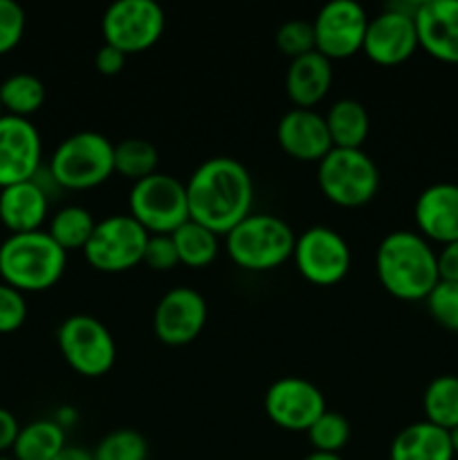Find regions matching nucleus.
Wrapping results in <instances>:
<instances>
[{
    "instance_id": "f257e3e1",
    "label": "nucleus",
    "mask_w": 458,
    "mask_h": 460,
    "mask_svg": "<svg viewBox=\"0 0 458 460\" xmlns=\"http://www.w3.org/2000/svg\"><path fill=\"white\" fill-rule=\"evenodd\" d=\"M189 216L216 234H227L251 214L254 182L242 162L216 155L200 162L187 180Z\"/></svg>"
},
{
    "instance_id": "f03ea898",
    "label": "nucleus",
    "mask_w": 458,
    "mask_h": 460,
    "mask_svg": "<svg viewBox=\"0 0 458 460\" xmlns=\"http://www.w3.org/2000/svg\"><path fill=\"white\" fill-rule=\"evenodd\" d=\"M375 270L382 288L402 301L427 299L440 281L438 254L422 234L409 229L382 238L375 252Z\"/></svg>"
},
{
    "instance_id": "7ed1b4c3",
    "label": "nucleus",
    "mask_w": 458,
    "mask_h": 460,
    "mask_svg": "<svg viewBox=\"0 0 458 460\" xmlns=\"http://www.w3.org/2000/svg\"><path fill=\"white\" fill-rule=\"evenodd\" d=\"M66 265L67 252L49 236L48 229L9 234L0 243V279L22 295L57 286Z\"/></svg>"
},
{
    "instance_id": "20e7f679",
    "label": "nucleus",
    "mask_w": 458,
    "mask_h": 460,
    "mask_svg": "<svg viewBox=\"0 0 458 460\" xmlns=\"http://www.w3.org/2000/svg\"><path fill=\"white\" fill-rule=\"evenodd\" d=\"M48 171L58 189H94L115 173V144L99 130L72 133L57 144Z\"/></svg>"
},
{
    "instance_id": "39448f33",
    "label": "nucleus",
    "mask_w": 458,
    "mask_h": 460,
    "mask_svg": "<svg viewBox=\"0 0 458 460\" xmlns=\"http://www.w3.org/2000/svg\"><path fill=\"white\" fill-rule=\"evenodd\" d=\"M296 234L274 214H250L225 234V245L233 263L251 272L274 270L295 252Z\"/></svg>"
},
{
    "instance_id": "423d86ee",
    "label": "nucleus",
    "mask_w": 458,
    "mask_h": 460,
    "mask_svg": "<svg viewBox=\"0 0 458 460\" xmlns=\"http://www.w3.org/2000/svg\"><path fill=\"white\" fill-rule=\"evenodd\" d=\"M319 189L339 207H362L375 198L380 171L362 148L332 146L317 162Z\"/></svg>"
},
{
    "instance_id": "0eeeda50",
    "label": "nucleus",
    "mask_w": 458,
    "mask_h": 460,
    "mask_svg": "<svg viewBox=\"0 0 458 460\" xmlns=\"http://www.w3.org/2000/svg\"><path fill=\"white\" fill-rule=\"evenodd\" d=\"M128 214L148 234H173L191 218L187 182L160 171L137 180L128 193Z\"/></svg>"
},
{
    "instance_id": "6e6552de",
    "label": "nucleus",
    "mask_w": 458,
    "mask_h": 460,
    "mask_svg": "<svg viewBox=\"0 0 458 460\" xmlns=\"http://www.w3.org/2000/svg\"><path fill=\"white\" fill-rule=\"evenodd\" d=\"M148 232L130 214H112L94 225L85 243V261L99 272L117 274L144 261Z\"/></svg>"
},
{
    "instance_id": "1a4fd4ad",
    "label": "nucleus",
    "mask_w": 458,
    "mask_h": 460,
    "mask_svg": "<svg viewBox=\"0 0 458 460\" xmlns=\"http://www.w3.org/2000/svg\"><path fill=\"white\" fill-rule=\"evenodd\" d=\"M58 350L63 359L85 377H99L112 368L117 359L115 337L90 314H70L57 331Z\"/></svg>"
},
{
    "instance_id": "9d476101",
    "label": "nucleus",
    "mask_w": 458,
    "mask_h": 460,
    "mask_svg": "<svg viewBox=\"0 0 458 460\" xmlns=\"http://www.w3.org/2000/svg\"><path fill=\"white\" fill-rule=\"evenodd\" d=\"M164 22V9L155 0H115L103 12L101 31L106 43L133 54L155 45Z\"/></svg>"
},
{
    "instance_id": "9b49d317",
    "label": "nucleus",
    "mask_w": 458,
    "mask_h": 460,
    "mask_svg": "<svg viewBox=\"0 0 458 460\" xmlns=\"http://www.w3.org/2000/svg\"><path fill=\"white\" fill-rule=\"evenodd\" d=\"M292 259L301 277L308 279L310 283L332 286L348 274L353 254L346 238L337 229L314 225L296 236Z\"/></svg>"
},
{
    "instance_id": "f8f14e48",
    "label": "nucleus",
    "mask_w": 458,
    "mask_h": 460,
    "mask_svg": "<svg viewBox=\"0 0 458 460\" xmlns=\"http://www.w3.org/2000/svg\"><path fill=\"white\" fill-rule=\"evenodd\" d=\"M317 52L335 58H348L362 49L368 27V13L355 0H330L313 21Z\"/></svg>"
},
{
    "instance_id": "ddd939ff",
    "label": "nucleus",
    "mask_w": 458,
    "mask_h": 460,
    "mask_svg": "<svg viewBox=\"0 0 458 460\" xmlns=\"http://www.w3.org/2000/svg\"><path fill=\"white\" fill-rule=\"evenodd\" d=\"M265 413L274 425L287 431H308L326 411V398L314 382L305 377H278L265 391Z\"/></svg>"
},
{
    "instance_id": "4468645a",
    "label": "nucleus",
    "mask_w": 458,
    "mask_h": 460,
    "mask_svg": "<svg viewBox=\"0 0 458 460\" xmlns=\"http://www.w3.org/2000/svg\"><path fill=\"white\" fill-rule=\"evenodd\" d=\"M43 166V139L34 121L0 117V189L34 180Z\"/></svg>"
},
{
    "instance_id": "2eb2a0df",
    "label": "nucleus",
    "mask_w": 458,
    "mask_h": 460,
    "mask_svg": "<svg viewBox=\"0 0 458 460\" xmlns=\"http://www.w3.org/2000/svg\"><path fill=\"white\" fill-rule=\"evenodd\" d=\"M207 323V301L189 286L171 288L157 301L153 313V331L166 346H187Z\"/></svg>"
},
{
    "instance_id": "dca6fc26",
    "label": "nucleus",
    "mask_w": 458,
    "mask_h": 460,
    "mask_svg": "<svg viewBox=\"0 0 458 460\" xmlns=\"http://www.w3.org/2000/svg\"><path fill=\"white\" fill-rule=\"evenodd\" d=\"M418 48H420V43H418L413 16L384 7V12L368 18L362 52L373 63H377V66H398V63L411 58Z\"/></svg>"
},
{
    "instance_id": "f3484780",
    "label": "nucleus",
    "mask_w": 458,
    "mask_h": 460,
    "mask_svg": "<svg viewBox=\"0 0 458 460\" xmlns=\"http://www.w3.org/2000/svg\"><path fill=\"white\" fill-rule=\"evenodd\" d=\"M277 142L287 155L319 162L332 148L326 117L314 108H290L277 124Z\"/></svg>"
},
{
    "instance_id": "a211bd4d",
    "label": "nucleus",
    "mask_w": 458,
    "mask_h": 460,
    "mask_svg": "<svg viewBox=\"0 0 458 460\" xmlns=\"http://www.w3.org/2000/svg\"><path fill=\"white\" fill-rule=\"evenodd\" d=\"M413 21L420 48L438 61L458 66V0H422Z\"/></svg>"
},
{
    "instance_id": "6ab92c4d",
    "label": "nucleus",
    "mask_w": 458,
    "mask_h": 460,
    "mask_svg": "<svg viewBox=\"0 0 458 460\" xmlns=\"http://www.w3.org/2000/svg\"><path fill=\"white\" fill-rule=\"evenodd\" d=\"M413 216L418 234H422L427 241H436L440 245L458 241V184H429L418 196Z\"/></svg>"
},
{
    "instance_id": "aec40b11",
    "label": "nucleus",
    "mask_w": 458,
    "mask_h": 460,
    "mask_svg": "<svg viewBox=\"0 0 458 460\" xmlns=\"http://www.w3.org/2000/svg\"><path fill=\"white\" fill-rule=\"evenodd\" d=\"M49 196L36 180L0 189V223L9 234L39 232L48 220Z\"/></svg>"
},
{
    "instance_id": "412c9836",
    "label": "nucleus",
    "mask_w": 458,
    "mask_h": 460,
    "mask_svg": "<svg viewBox=\"0 0 458 460\" xmlns=\"http://www.w3.org/2000/svg\"><path fill=\"white\" fill-rule=\"evenodd\" d=\"M332 85V61L321 52L292 58L286 72L287 97L296 108H313L321 102Z\"/></svg>"
},
{
    "instance_id": "4be33fe9",
    "label": "nucleus",
    "mask_w": 458,
    "mask_h": 460,
    "mask_svg": "<svg viewBox=\"0 0 458 460\" xmlns=\"http://www.w3.org/2000/svg\"><path fill=\"white\" fill-rule=\"evenodd\" d=\"M449 431L429 420L411 422L391 440V460H454Z\"/></svg>"
},
{
    "instance_id": "5701e85b",
    "label": "nucleus",
    "mask_w": 458,
    "mask_h": 460,
    "mask_svg": "<svg viewBox=\"0 0 458 460\" xmlns=\"http://www.w3.org/2000/svg\"><path fill=\"white\" fill-rule=\"evenodd\" d=\"M66 447V429L54 418H39L21 427L12 456L16 460H54Z\"/></svg>"
},
{
    "instance_id": "b1692460",
    "label": "nucleus",
    "mask_w": 458,
    "mask_h": 460,
    "mask_svg": "<svg viewBox=\"0 0 458 460\" xmlns=\"http://www.w3.org/2000/svg\"><path fill=\"white\" fill-rule=\"evenodd\" d=\"M328 133H330L332 146L339 148H362L364 139L368 137L371 119L368 112L357 99H337L326 115Z\"/></svg>"
},
{
    "instance_id": "393cba45",
    "label": "nucleus",
    "mask_w": 458,
    "mask_h": 460,
    "mask_svg": "<svg viewBox=\"0 0 458 460\" xmlns=\"http://www.w3.org/2000/svg\"><path fill=\"white\" fill-rule=\"evenodd\" d=\"M48 90L45 84L31 72H13L0 84V103L4 115H16L30 119L45 103Z\"/></svg>"
},
{
    "instance_id": "a878e982",
    "label": "nucleus",
    "mask_w": 458,
    "mask_h": 460,
    "mask_svg": "<svg viewBox=\"0 0 458 460\" xmlns=\"http://www.w3.org/2000/svg\"><path fill=\"white\" fill-rule=\"evenodd\" d=\"M180 263L189 268H205L218 256V234L189 218L171 234Z\"/></svg>"
},
{
    "instance_id": "bb28decb",
    "label": "nucleus",
    "mask_w": 458,
    "mask_h": 460,
    "mask_svg": "<svg viewBox=\"0 0 458 460\" xmlns=\"http://www.w3.org/2000/svg\"><path fill=\"white\" fill-rule=\"evenodd\" d=\"M425 420L452 431L458 425V376H438L422 395Z\"/></svg>"
},
{
    "instance_id": "cd10ccee",
    "label": "nucleus",
    "mask_w": 458,
    "mask_h": 460,
    "mask_svg": "<svg viewBox=\"0 0 458 460\" xmlns=\"http://www.w3.org/2000/svg\"><path fill=\"white\" fill-rule=\"evenodd\" d=\"M94 225H97V220L92 218V214H90L85 207L67 205L61 207V209L49 218L48 234L66 252L84 250L85 243L92 236Z\"/></svg>"
},
{
    "instance_id": "c85d7f7f",
    "label": "nucleus",
    "mask_w": 458,
    "mask_h": 460,
    "mask_svg": "<svg viewBox=\"0 0 458 460\" xmlns=\"http://www.w3.org/2000/svg\"><path fill=\"white\" fill-rule=\"evenodd\" d=\"M160 153L148 139L128 137L115 144V171L130 180H142L157 173Z\"/></svg>"
},
{
    "instance_id": "c756f323",
    "label": "nucleus",
    "mask_w": 458,
    "mask_h": 460,
    "mask_svg": "<svg viewBox=\"0 0 458 460\" xmlns=\"http://www.w3.org/2000/svg\"><path fill=\"white\" fill-rule=\"evenodd\" d=\"M94 460H148V443L137 429L121 427L103 436L92 452Z\"/></svg>"
},
{
    "instance_id": "7c9ffc66",
    "label": "nucleus",
    "mask_w": 458,
    "mask_h": 460,
    "mask_svg": "<svg viewBox=\"0 0 458 460\" xmlns=\"http://www.w3.org/2000/svg\"><path fill=\"white\" fill-rule=\"evenodd\" d=\"M310 445L314 452L339 454V449L346 447L350 438V422L339 411H326L310 425L308 429Z\"/></svg>"
},
{
    "instance_id": "2f4dec72",
    "label": "nucleus",
    "mask_w": 458,
    "mask_h": 460,
    "mask_svg": "<svg viewBox=\"0 0 458 460\" xmlns=\"http://www.w3.org/2000/svg\"><path fill=\"white\" fill-rule=\"evenodd\" d=\"M427 310L438 326L458 332V283L443 281L436 283L434 290L427 296Z\"/></svg>"
},
{
    "instance_id": "473e14b6",
    "label": "nucleus",
    "mask_w": 458,
    "mask_h": 460,
    "mask_svg": "<svg viewBox=\"0 0 458 460\" xmlns=\"http://www.w3.org/2000/svg\"><path fill=\"white\" fill-rule=\"evenodd\" d=\"M277 48L281 49L283 54H287L292 58L304 57V54L317 49L314 45V27L310 21H301V18H292V21H286L277 30Z\"/></svg>"
},
{
    "instance_id": "72a5a7b5",
    "label": "nucleus",
    "mask_w": 458,
    "mask_h": 460,
    "mask_svg": "<svg viewBox=\"0 0 458 460\" xmlns=\"http://www.w3.org/2000/svg\"><path fill=\"white\" fill-rule=\"evenodd\" d=\"M25 9L16 0H0V54L16 48L25 34Z\"/></svg>"
},
{
    "instance_id": "f704fd0d",
    "label": "nucleus",
    "mask_w": 458,
    "mask_h": 460,
    "mask_svg": "<svg viewBox=\"0 0 458 460\" xmlns=\"http://www.w3.org/2000/svg\"><path fill=\"white\" fill-rule=\"evenodd\" d=\"M27 319V299L21 290L0 281V335L16 332Z\"/></svg>"
},
{
    "instance_id": "c9c22d12",
    "label": "nucleus",
    "mask_w": 458,
    "mask_h": 460,
    "mask_svg": "<svg viewBox=\"0 0 458 460\" xmlns=\"http://www.w3.org/2000/svg\"><path fill=\"white\" fill-rule=\"evenodd\" d=\"M142 263L157 270V272H169V270H173L180 263L178 250H175L171 234H148Z\"/></svg>"
},
{
    "instance_id": "e433bc0d",
    "label": "nucleus",
    "mask_w": 458,
    "mask_h": 460,
    "mask_svg": "<svg viewBox=\"0 0 458 460\" xmlns=\"http://www.w3.org/2000/svg\"><path fill=\"white\" fill-rule=\"evenodd\" d=\"M124 66H126V54L121 52L119 48H115V45L103 40V45L97 49V54H94V67H97L99 75L115 76L124 70Z\"/></svg>"
},
{
    "instance_id": "4c0bfd02",
    "label": "nucleus",
    "mask_w": 458,
    "mask_h": 460,
    "mask_svg": "<svg viewBox=\"0 0 458 460\" xmlns=\"http://www.w3.org/2000/svg\"><path fill=\"white\" fill-rule=\"evenodd\" d=\"M438 254V274L443 281H456L458 283V241L447 243L443 250L436 252Z\"/></svg>"
},
{
    "instance_id": "58836bf2",
    "label": "nucleus",
    "mask_w": 458,
    "mask_h": 460,
    "mask_svg": "<svg viewBox=\"0 0 458 460\" xmlns=\"http://www.w3.org/2000/svg\"><path fill=\"white\" fill-rule=\"evenodd\" d=\"M21 431V422L9 409L0 407V454L12 452Z\"/></svg>"
},
{
    "instance_id": "ea45409f",
    "label": "nucleus",
    "mask_w": 458,
    "mask_h": 460,
    "mask_svg": "<svg viewBox=\"0 0 458 460\" xmlns=\"http://www.w3.org/2000/svg\"><path fill=\"white\" fill-rule=\"evenodd\" d=\"M54 460H94V458H92V452H88V449L76 447V445H67V447L63 449V452Z\"/></svg>"
},
{
    "instance_id": "a19ab883",
    "label": "nucleus",
    "mask_w": 458,
    "mask_h": 460,
    "mask_svg": "<svg viewBox=\"0 0 458 460\" xmlns=\"http://www.w3.org/2000/svg\"><path fill=\"white\" fill-rule=\"evenodd\" d=\"M75 418H76V411L72 407H61L57 411V416H54V420L58 422V425L63 427V429H67V427L72 425V422H75Z\"/></svg>"
},
{
    "instance_id": "79ce46f5",
    "label": "nucleus",
    "mask_w": 458,
    "mask_h": 460,
    "mask_svg": "<svg viewBox=\"0 0 458 460\" xmlns=\"http://www.w3.org/2000/svg\"><path fill=\"white\" fill-rule=\"evenodd\" d=\"M304 460H344L339 456V454H326V452H310L308 456H305Z\"/></svg>"
},
{
    "instance_id": "37998d69",
    "label": "nucleus",
    "mask_w": 458,
    "mask_h": 460,
    "mask_svg": "<svg viewBox=\"0 0 458 460\" xmlns=\"http://www.w3.org/2000/svg\"><path fill=\"white\" fill-rule=\"evenodd\" d=\"M449 438H452V447H454V454L458 456V425L454 427L452 431H449Z\"/></svg>"
},
{
    "instance_id": "c03bdc74",
    "label": "nucleus",
    "mask_w": 458,
    "mask_h": 460,
    "mask_svg": "<svg viewBox=\"0 0 458 460\" xmlns=\"http://www.w3.org/2000/svg\"><path fill=\"white\" fill-rule=\"evenodd\" d=\"M0 460H16L13 456H7V454H0Z\"/></svg>"
},
{
    "instance_id": "a18cd8bd",
    "label": "nucleus",
    "mask_w": 458,
    "mask_h": 460,
    "mask_svg": "<svg viewBox=\"0 0 458 460\" xmlns=\"http://www.w3.org/2000/svg\"><path fill=\"white\" fill-rule=\"evenodd\" d=\"M4 115V111H3V103H0V117H3Z\"/></svg>"
}]
</instances>
